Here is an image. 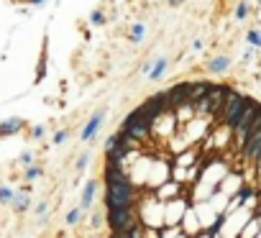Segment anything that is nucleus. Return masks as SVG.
<instances>
[{
	"label": "nucleus",
	"mask_w": 261,
	"mask_h": 238,
	"mask_svg": "<svg viewBox=\"0 0 261 238\" xmlns=\"http://www.w3.org/2000/svg\"><path fill=\"white\" fill-rule=\"evenodd\" d=\"M105 210L113 208H138V187L128 174H121L118 179L105 182Z\"/></svg>",
	"instance_id": "nucleus-1"
},
{
	"label": "nucleus",
	"mask_w": 261,
	"mask_h": 238,
	"mask_svg": "<svg viewBox=\"0 0 261 238\" xmlns=\"http://www.w3.org/2000/svg\"><path fill=\"white\" fill-rule=\"evenodd\" d=\"M154 126H156V121L138 105L133 113H128V115L123 118L121 131H123L126 136H131L133 141H143V138H148V136L154 133Z\"/></svg>",
	"instance_id": "nucleus-2"
},
{
	"label": "nucleus",
	"mask_w": 261,
	"mask_h": 238,
	"mask_svg": "<svg viewBox=\"0 0 261 238\" xmlns=\"http://www.w3.org/2000/svg\"><path fill=\"white\" fill-rule=\"evenodd\" d=\"M228 85H223V82H210L205 98H200L197 103H192L195 108V115H218L223 103H226V95H228Z\"/></svg>",
	"instance_id": "nucleus-3"
},
{
	"label": "nucleus",
	"mask_w": 261,
	"mask_h": 238,
	"mask_svg": "<svg viewBox=\"0 0 261 238\" xmlns=\"http://www.w3.org/2000/svg\"><path fill=\"white\" fill-rule=\"evenodd\" d=\"M246 105H248V98L231 87L228 95H226V103H223V108H220V113H218V118L223 121V126L233 131V126L238 123V118H241V113H243Z\"/></svg>",
	"instance_id": "nucleus-4"
},
{
	"label": "nucleus",
	"mask_w": 261,
	"mask_h": 238,
	"mask_svg": "<svg viewBox=\"0 0 261 238\" xmlns=\"http://www.w3.org/2000/svg\"><path fill=\"white\" fill-rule=\"evenodd\" d=\"M138 208H113V210H108L105 215V223L110 225V233L113 235H128V228L141 220V215H136Z\"/></svg>",
	"instance_id": "nucleus-5"
},
{
	"label": "nucleus",
	"mask_w": 261,
	"mask_h": 238,
	"mask_svg": "<svg viewBox=\"0 0 261 238\" xmlns=\"http://www.w3.org/2000/svg\"><path fill=\"white\" fill-rule=\"evenodd\" d=\"M190 90H192V82H177V85H172V87L167 90L172 110H174V108H184V105H192Z\"/></svg>",
	"instance_id": "nucleus-6"
},
{
	"label": "nucleus",
	"mask_w": 261,
	"mask_h": 238,
	"mask_svg": "<svg viewBox=\"0 0 261 238\" xmlns=\"http://www.w3.org/2000/svg\"><path fill=\"white\" fill-rule=\"evenodd\" d=\"M102 118H105V110H97L90 121L85 123V128L80 131V138H82V141H92V138H95V133H97L100 126H102Z\"/></svg>",
	"instance_id": "nucleus-7"
},
{
	"label": "nucleus",
	"mask_w": 261,
	"mask_h": 238,
	"mask_svg": "<svg viewBox=\"0 0 261 238\" xmlns=\"http://www.w3.org/2000/svg\"><path fill=\"white\" fill-rule=\"evenodd\" d=\"M95 192H97V182L90 179V182L85 184V192H82V203H80L82 210H90V208H92V203H95Z\"/></svg>",
	"instance_id": "nucleus-8"
},
{
	"label": "nucleus",
	"mask_w": 261,
	"mask_h": 238,
	"mask_svg": "<svg viewBox=\"0 0 261 238\" xmlns=\"http://www.w3.org/2000/svg\"><path fill=\"white\" fill-rule=\"evenodd\" d=\"M23 128V121L21 118H11V121H6L3 126H0V138H6V136H13Z\"/></svg>",
	"instance_id": "nucleus-9"
},
{
	"label": "nucleus",
	"mask_w": 261,
	"mask_h": 238,
	"mask_svg": "<svg viewBox=\"0 0 261 238\" xmlns=\"http://www.w3.org/2000/svg\"><path fill=\"white\" fill-rule=\"evenodd\" d=\"M207 87H210V82H205V79H200V82H192V90H190V100H192V103H197L200 98H205Z\"/></svg>",
	"instance_id": "nucleus-10"
},
{
	"label": "nucleus",
	"mask_w": 261,
	"mask_h": 238,
	"mask_svg": "<svg viewBox=\"0 0 261 238\" xmlns=\"http://www.w3.org/2000/svg\"><path fill=\"white\" fill-rule=\"evenodd\" d=\"M167 57H159L156 59V64L151 67V72H148V79H154V82H156V79H162V74H164V69H167Z\"/></svg>",
	"instance_id": "nucleus-11"
},
{
	"label": "nucleus",
	"mask_w": 261,
	"mask_h": 238,
	"mask_svg": "<svg viewBox=\"0 0 261 238\" xmlns=\"http://www.w3.org/2000/svg\"><path fill=\"white\" fill-rule=\"evenodd\" d=\"M228 67H231V59H228V57H215V59L210 62V67H207V69H210L213 74H218V72L228 69Z\"/></svg>",
	"instance_id": "nucleus-12"
},
{
	"label": "nucleus",
	"mask_w": 261,
	"mask_h": 238,
	"mask_svg": "<svg viewBox=\"0 0 261 238\" xmlns=\"http://www.w3.org/2000/svg\"><path fill=\"white\" fill-rule=\"evenodd\" d=\"M226 218H228V213L218 215V218H215V223H213L210 228H205V230H202V235H218V233H220V228H223V223H226Z\"/></svg>",
	"instance_id": "nucleus-13"
},
{
	"label": "nucleus",
	"mask_w": 261,
	"mask_h": 238,
	"mask_svg": "<svg viewBox=\"0 0 261 238\" xmlns=\"http://www.w3.org/2000/svg\"><path fill=\"white\" fill-rule=\"evenodd\" d=\"M143 36H146V26H143V23H136V26L131 28V41L138 44V41H143Z\"/></svg>",
	"instance_id": "nucleus-14"
},
{
	"label": "nucleus",
	"mask_w": 261,
	"mask_h": 238,
	"mask_svg": "<svg viewBox=\"0 0 261 238\" xmlns=\"http://www.w3.org/2000/svg\"><path fill=\"white\" fill-rule=\"evenodd\" d=\"M28 205H31V200H28V197H26V195H16V197H13V208H16L18 213H23V210H28Z\"/></svg>",
	"instance_id": "nucleus-15"
},
{
	"label": "nucleus",
	"mask_w": 261,
	"mask_h": 238,
	"mask_svg": "<svg viewBox=\"0 0 261 238\" xmlns=\"http://www.w3.org/2000/svg\"><path fill=\"white\" fill-rule=\"evenodd\" d=\"M80 218H82V208H74V210H69L67 223H69V225H77V223H80Z\"/></svg>",
	"instance_id": "nucleus-16"
},
{
	"label": "nucleus",
	"mask_w": 261,
	"mask_h": 238,
	"mask_svg": "<svg viewBox=\"0 0 261 238\" xmlns=\"http://www.w3.org/2000/svg\"><path fill=\"white\" fill-rule=\"evenodd\" d=\"M246 41L253 44V46H261V31H256V28L248 31V33H246Z\"/></svg>",
	"instance_id": "nucleus-17"
},
{
	"label": "nucleus",
	"mask_w": 261,
	"mask_h": 238,
	"mask_svg": "<svg viewBox=\"0 0 261 238\" xmlns=\"http://www.w3.org/2000/svg\"><path fill=\"white\" fill-rule=\"evenodd\" d=\"M13 189L11 187H0V203H13Z\"/></svg>",
	"instance_id": "nucleus-18"
},
{
	"label": "nucleus",
	"mask_w": 261,
	"mask_h": 238,
	"mask_svg": "<svg viewBox=\"0 0 261 238\" xmlns=\"http://www.w3.org/2000/svg\"><path fill=\"white\" fill-rule=\"evenodd\" d=\"M248 11H251V8H248V3H238V8H236V18H238V21L248 18Z\"/></svg>",
	"instance_id": "nucleus-19"
},
{
	"label": "nucleus",
	"mask_w": 261,
	"mask_h": 238,
	"mask_svg": "<svg viewBox=\"0 0 261 238\" xmlns=\"http://www.w3.org/2000/svg\"><path fill=\"white\" fill-rule=\"evenodd\" d=\"M90 23H92V26H102V23H105V13H102V11H92Z\"/></svg>",
	"instance_id": "nucleus-20"
},
{
	"label": "nucleus",
	"mask_w": 261,
	"mask_h": 238,
	"mask_svg": "<svg viewBox=\"0 0 261 238\" xmlns=\"http://www.w3.org/2000/svg\"><path fill=\"white\" fill-rule=\"evenodd\" d=\"M36 177H41V167H28L26 169V179H36Z\"/></svg>",
	"instance_id": "nucleus-21"
},
{
	"label": "nucleus",
	"mask_w": 261,
	"mask_h": 238,
	"mask_svg": "<svg viewBox=\"0 0 261 238\" xmlns=\"http://www.w3.org/2000/svg\"><path fill=\"white\" fill-rule=\"evenodd\" d=\"M21 164L31 167V164H33V154H28V151H26V154H21Z\"/></svg>",
	"instance_id": "nucleus-22"
},
{
	"label": "nucleus",
	"mask_w": 261,
	"mask_h": 238,
	"mask_svg": "<svg viewBox=\"0 0 261 238\" xmlns=\"http://www.w3.org/2000/svg\"><path fill=\"white\" fill-rule=\"evenodd\" d=\"M87 159H90L87 154H82V156L77 159V169H85V167H87Z\"/></svg>",
	"instance_id": "nucleus-23"
},
{
	"label": "nucleus",
	"mask_w": 261,
	"mask_h": 238,
	"mask_svg": "<svg viewBox=\"0 0 261 238\" xmlns=\"http://www.w3.org/2000/svg\"><path fill=\"white\" fill-rule=\"evenodd\" d=\"M67 141V131H59L57 136H54V144H64Z\"/></svg>",
	"instance_id": "nucleus-24"
},
{
	"label": "nucleus",
	"mask_w": 261,
	"mask_h": 238,
	"mask_svg": "<svg viewBox=\"0 0 261 238\" xmlns=\"http://www.w3.org/2000/svg\"><path fill=\"white\" fill-rule=\"evenodd\" d=\"M44 136V126H39V128H33V138H41Z\"/></svg>",
	"instance_id": "nucleus-25"
},
{
	"label": "nucleus",
	"mask_w": 261,
	"mask_h": 238,
	"mask_svg": "<svg viewBox=\"0 0 261 238\" xmlns=\"http://www.w3.org/2000/svg\"><path fill=\"white\" fill-rule=\"evenodd\" d=\"M46 208H49V205H46V203H41V205L36 208V210H39V215H44V213H46Z\"/></svg>",
	"instance_id": "nucleus-26"
},
{
	"label": "nucleus",
	"mask_w": 261,
	"mask_h": 238,
	"mask_svg": "<svg viewBox=\"0 0 261 238\" xmlns=\"http://www.w3.org/2000/svg\"><path fill=\"white\" fill-rule=\"evenodd\" d=\"M256 167H258V172H261V151H258V156H256Z\"/></svg>",
	"instance_id": "nucleus-27"
},
{
	"label": "nucleus",
	"mask_w": 261,
	"mask_h": 238,
	"mask_svg": "<svg viewBox=\"0 0 261 238\" xmlns=\"http://www.w3.org/2000/svg\"><path fill=\"white\" fill-rule=\"evenodd\" d=\"M28 3H33V6H41V3H46V0H28Z\"/></svg>",
	"instance_id": "nucleus-28"
},
{
	"label": "nucleus",
	"mask_w": 261,
	"mask_h": 238,
	"mask_svg": "<svg viewBox=\"0 0 261 238\" xmlns=\"http://www.w3.org/2000/svg\"><path fill=\"white\" fill-rule=\"evenodd\" d=\"M167 3H169V6H179V3H182V0H167Z\"/></svg>",
	"instance_id": "nucleus-29"
}]
</instances>
